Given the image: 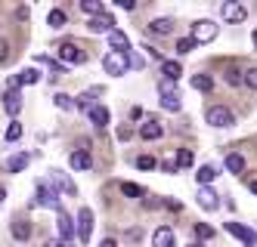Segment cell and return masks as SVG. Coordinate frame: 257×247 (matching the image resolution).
I'll use <instances>...</instances> for the list:
<instances>
[{
	"mask_svg": "<svg viewBox=\"0 0 257 247\" xmlns=\"http://www.w3.org/2000/svg\"><path fill=\"white\" fill-rule=\"evenodd\" d=\"M195 238L198 241H208V238H214V229H211V225H205V222H198L195 225Z\"/></svg>",
	"mask_w": 257,
	"mask_h": 247,
	"instance_id": "34",
	"label": "cell"
},
{
	"mask_svg": "<svg viewBox=\"0 0 257 247\" xmlns=\"http://www.w3.org/2000/svg\"><path fill=\"white\" fill-rule=\"evenodd\" d=\"M251 192H254V195H257V179H254V182H251Z\"/></svg>",
	"mask_w": 257,
	"mask_h": 247,
	"instance_id": "46",
	"label": "cell"
},
{
	"mask_svg": "<svg viewBox=\"0 0 257 247\" xmlns=\"http://www.w3.org/2000/svg\"><path fill=\"white\" fill-rule=\"evenodd\" d=\"M226 84L238 87V84H242V71H238V68H226Z\"/></svg>",
	"mask_w": 257,
	"mask_h": 247,
	"instance_id": "38",
	"label": "cell"
},
{
	"mask_svg": "<svg viewBox=\"0 0 257 247\" xmlns=\"http://www.w3.org/2000/svg\"><path fill=\"white\" fill-rule=\"evenodd\" d=\"M4 198H7V192H4V185H0V204H4Z\"/></svg>",
	"mask_w": 257,
	"mask_h": 247,
	"instance_id": "45",
	"label": "cell"
},
{
	"mask_svg": "<svg viewBox=\"0 0 257 247\" xmlns=\"http://www.w3.org/2000/svg\"><path fill=\"white\" fill-rule=\"evenodd\" d=\"M124 56H127V65H131V68H143L146 65V59H143V56H137L134 50H127Z\"/></svg>",
	"mask_w": 257,
	"mask_h": 247,
	"instance_id": "37",
	"label": "cell"
},
{
	"mask_svg": "<svg viewBox=\"0 0 257 247\" xmlns=\"http://www.w3.org/2000/svg\"><path fill=\"white\" fill-rule=\"evenodd\" d=\"M208 124L223 130V127H232V124H235V115H232L226 105H211V108H208Z\"/></svg>",
	"mask_w": 257,
	"mask_h": 247,
	"instance_id": "1",
	"label": "cell"
},
{
	"mask_svg": "<svg viewBox=\"0 0 257 247\" xmlns=\"http://www.w3.org/2000/svg\"><path fill=\"white\" fill-rule=\"evenodd\" d=\"M131 136H134V130H131V127H121V130H118V139H121V142H127Z\"/></svg>",
	"mask_w": 257,
	"mask_h": 247,
	"instance_id": "41",
	"label": "cell"
},
{
	"mask_svg": "<svg viewBox=\"0 0 257 247\" xmlns=\"http://www.w3.org/2000/svg\"><path fill=\"white\" fill-rule=\"evenodd\" d=\"M161 133H164V127H161L158 121H146V124L140 127V136H143V139H158Z\"/></svg>",
	"mask_w": 257,
	"mask_h": 247,
	"instance_id": "15",
	"label": "cell"
},
{
	"mask_svg": "<svg viewBox=\"0 0 257 247\" xmlns=\"http://www.w3.org/2000/svg\"><path fill=\"white\" fill-rule=\"evenodd\" d=\"M81 10H84L90 19H93V16H102V4H99V0H81Z\"/></svg>",
	"mask_w": 257,
	"mask_h": 247,
	"instance_id": "26",
	"label": "cell"
},
{
	"mask_svg": "<svg viewBox=\"0 0 257 247\" xmlns=\"http://www.w3.org/2000/svg\"><path fill=\"white\" fill-rule=\"evenodd\" d=\"M87 115H90V121H93L96 127H105V124H108V108H105V105H93V108H87Z\"/></svg>",
	"mask_w": 257,
	"mask_h": 247,
	"instance_id": "16",
	"label": "cell"
},
{
	"mask_svg": "<svg viewBox=\"0 0 257 247\" xmlns=\"http://www.w3.org/2000/svg\"><path fill=\"white\" fill-rule=\"evenodd\" d=\"M220 16H223L226 19V22H245V19H248V10L242 7V4H223V7H220Z\"/></svg>",
	"mask_w": 257,
	"mask_h": 247,
	"instance_id": "8",
	"label": "cell"
},
{
	"mask_svg": "<svg viewBox=\"0 0 257 247\" xmlns=\"http://www.w3.org/2000/svg\"><path fill=\"white\" fill-rule=\"evenodd\" d=\"M90 164H93L90 161V151H75V155H71V167L75 170H87Z\"/></svg>",
	"mask_w": 257,
	"mask_h": 247,
	"instance_id": "23",
	"label": "cell"
},
{
	"mask_svg": "<svg viewBox=\"0 0 257 247\" xmlns=\"http://www.w3.org/2000/svg\"><path fill=\"white\" fill-rule=\"evenodd\" d=\"M161 170H164V173H177V161H164Z\"/></svg>",
	"mask_w": 257,
	"mask_h": 247,
	"instance_id": "42",
	"label": "cell"
},
{
	"mask_svg": "<svg viewBox=\"0 0 257 247\" xmlns=\"http://www.w3.org/2000/svg\"><path fill=\"white\" fill-rule=\"evenodd\" d=\"M38 204H44V207H53V210H59V207H62V201H59V192H56V188H50L47 182H44V185H38Z\"/></svg>",
	"mask_w": 257,
	"mask_h": 247,
	"instance_id": "6",
	"label": "cell"
},
{
	"mask_svg": "<svg viewBox=\"0 0 257 247\" xmlns=\"http://www.w3.org/2000/svg\"><path fill=\"white\" fill-rule=\"evenodd\" d=\"M53 102H56V108H65V111H71V108H75V99H71V96H65V93H56V96H53Z\"/></svg>",
	"mask_w": 257,
	"mask_h": 247,
	"instance_id": "30",
	"label": "cell"
},
{
	"mask_svg": "<svg viewBox=\"0 0 257 247\" xmlns=\"http://www.w3.org/2000/svg\"><path fill=\"white\" fill-rule=\"evenodd\" d=\"M217 198H220V195L214 192V188H208V185L198 188V207H201V210H217V204H220Z\"/></svg>",
	"mask_w": 257,
	"mask_h": 247,
	"instance_id": "10",
	"label": "cell"
},
{
	"mask_svg": "<svg viewBox=\"0 0 257 247\" xmlns=\"http://www.w3.org/2000/svg\"><path fill=\"white\" fill-rule=\"evenodd\" d=\"M118 7H121V10H134L137 4H134V0H118Z\"/></svg>",
	"mask_w": 257,
	"mask_h": 247,
	"instance_id": "43",
	"label": "cell"
},
{
	"mask_svg": "<svg viewBox=\"0 0 257 247\" xmlns=\"http://www.w3.org/2000/svg\"><path fill=\"white\" fill-rule=\"evenodd\" d=\"M189 247H198V244H189Z\"/></svg>",
	"mask_w": 257,
	"mask_h": 247,
	"instance_id": "49",
	"label": "cell"
},
{
	"mask_svg": "<svg viewBox=\"0 0 257 247\" xmlns=\"http://www.w3.org/2000/svg\"><path fill=\"white\" fill-rule=\"evenodd\" d=\"M161 108L180 111V93H161Z\"/></svg>",
	"mask_w": 257,
	"mask_h": 247,
	"instance_id": "21",
	"label": "cell"
},
{
	"mask_svg": "<svg viewBox=\"0 0 257 247\" xmlns=\"http://www.w3.org/2000/svg\"><path fill=\"white\" fill-rule=\"evenodd\" d=\"M152 244L155 247H174V232L168 225H161V229H155V235H152Z\"/></svg>",
	"mask_w": 257,
	"mask_h": 247,
	"instance_id": "13",
	"label": "cell"
},
{
	"mask_svg": "<svg viewBox=\"0 0 257 247\" xmlns=\"http://www.w3.org/2000/svg\"><path fill=\"white\" fill-rule=\"evenodd\" d=\"M99 247H118V244H115V241H112V238H105V241H102V244H99Z\"/></svg>",
	"mask_w": 257,
	"mask_h": 247,
	"instance_id": "44",
	"label": "cell"
},
{
	"mask_svg": "<svg viewBox=\"0 0 257 247\" xmlns=\"http://www.w3.org/2000/svg\"><path fill=\"white\" fill-rule=\"evenodd\" d=\"M59 59L62 62H71V65H81V62H87V53L78 47V44H59Z\"/></svg>",
	"mask_w": 257,
	"mask_h": 247,
	"instance_id": "3",
	"label": "cell"
},
{
	"mask_svg": "<svg viewBox=\"0 0 257 247\" xmlns=\"http://www.w3.org/2000/svg\"><path fill=\"white\" fill-rule=\"evenodd\" d=\"M108 47H112V53H127L131 50V41H127V34L124 31H108Z\"/></svg>",
	"mask_w": 257,
	"mask_h": 247,
	"instance_id": "11",
	"label": "cell"
},
{
	"mask_svg": "<svg viewBox=\"0 0 257 247\" xmlns=\"http://www.w3.org/2000/svg\"><path fill=\"white\" fill-rule=\"evenodd\" d=\"M47 25H50V28H62V25H65V13H62V10H50Z\"/></svg>",
	"mask_w": 257,
	"mask_h": 247,
	"instance_id": "28",
	"label": "cell"
},
{
	"mask_svg": "<svg viewBox=\"0 0 257 247\" xmlns=\"http://www.w3.org/2000/svg\"><path fill=\"white\" fill-rule=\"evenodd\" d=\"M87 28L93 31V34H108V31H115V19L108 16V13H102V16H93Z\"/></svg>",
	"mask_w": 257,
	"mask_h": 247,
	"instance_id": "9",
	"label": "cell"
},
{
	"mask_svg": "<svg viewBox=\"0 0 257 247\" xmlns=\"http://www.w3.org/2000/svg\"><path fill=\"white\" fill-rule=\"evenodd\" d=\"M22 139V124H10L7 127V142H19Z\"/></svg>",
	"mask_w": 257,
	"mask_h": 247,
	"instance_id": "33",
	"label": "cell"
},
{
	"mask_svg": "<svg viewBox=\"0 0 257 247\" xmlns=\"http://www.w3.org/2000/svg\"><path fill=\"white\" fill-rule=\"evenodd\" d=\"M38 81H41V74L34 68H22L19 74H16V84H38Z\"/></svg>",
	"mask_w": 257,
	"mask_h": 247,
	"instance_id": "24",
	"label": "cell"
},
{
	"mask_svg": "<svg viewBox=\"0 0 257 247\" xmlns=\"http://www.w3.org/2000/svg\"><path fill=\"white\" fill-rule=\"evenodd\" d=\"M102 68H105V74H124L127 71V56L124 53H108L105 59H102Z\"/></svg>",
	"mask_w": 257,
	"mask_h": 247,
	"instance_id": "4",
	"label": "cell"
},
{
	"mask_svg": "<svg viewBox=\"0 0 257 247\" xmlns=\"http://www.w3.org/2000/svg\"><path fill=\"white\" fill-rule=\"evenodd\" d=\"M121 192H124L127 198H143V188H140L137 182H121Z\"/></svg>",
	"mask_w": 257,
	"mask_h": 247,
	"instance_id": "31",
	"label": "cell"
},
{
	"mask_svg": "<svg viewBox=\"0 0 257 247\" xmlns=\"http://www.w3.org/2000/svg\"><path fill=\"white\" fill-rule=\"evenodd\" d=\"M90 235H93V210H90V207H81V213H78V238L90 241Z\"/></svg>",
	"mask_w": 257,
	"mask_h": 247,
	"instance_id": "5",
	"label": "cell"
},
{
	"mask_svg": "<svg viewBox=\"0 0 257 247\" xmlns=\"http://www.w3.org/2000/svg\"><path fill=\"white\" fill-rule=\"evenodd\" d=\"M56 247H71V244H65V241H59V244H56Z\"/></svg>",
	"mask_w": 257,
	"mask_h": 247,
	"instance_id": "47",
	"label": "cell"
},
{
	"mask_svg": "<svg viewBox=\"0 0 257 247\" xmlns=\"http://www.w3.org/2000/svg\"><path fill=\"white\" fill-rule=\"evenodd\" d=\"M254 47H257V31H254Z\"/></svg>",
	"mask_w": 257,
	"mask_h": 247,
	"instance_id": "48",
	"label": "cell"
},
{
	"mask_svg": "<svg viewBox=\"0 0 257 247\" xmlns=\"http://www.w3.org/2000/svg\"><path fill=\"white\" fill-rule=\"evenodd\" d=\"M226 232L235 235V238H242L248 247H257V232H251L248 225H242V222H226Z\"/></svg>",
	"mask_w": 257,
	"mask_h": 247,
	"instance_id": "7",
	"label": "cell"
},
{
	"mask_svg": "<svg viewBox=\"0 0 257 247\" xmlns=\"http://www.w3.org/2000/svg\"><path fill=\"white\" fill-rule=\"evenodd\" d=\"M56 182H59V185L65 188V192H68V195H75V185H71V179H68V176H62V173H56Z\"/></svg>",
	"mask_w": 257,
	"mask_h": 247,
	"instance_id": "39",
	"label": "cell"
},
{
	"mask_svg": "<svg viewBox=\"0 0 257 247\" xmlns=\"http://www.w3.org/2000/svg\"><path fill=\"white\" fill-rule=\"evenodd\" d=\"M161 74H164V81H180V74H183V68H180V62H174V59H168V62H161Z\"/></svg>",
	"mask_w": 257,
	"mask_h": 247,
	"instance_id": "14",
	"label": "cell"
},
{
	"mask_svg": "<svg viewBox=\"0 0 257 247\" xmlns=\"http://www.w3.org/2000/svg\"><path fill=\"white\" fill-rule=\"evenodd\" d=\"M192 161H195V158H192L189 148H180V151H177V167H192Z\"/></svg>",
	"mask_w": 257,
	"mask_h": 247,
	"instance_id": "32",
	"label": "cell"
},
{
	"mask_svg": "<svg viewBox=\"0 0 257 247\" xmlns=\"http://www.w3.org/2000/svg\"><path fill=\"white\" fill-rule=\"evenodd\" d=\"M214 37H217V25L211 22V19H201V22L192 25V41L195 44H208V41H214Z\"/></svg>",
	"mask_w": 257,
	"mask_h": 247,
	"instance_id": "2",
	"label": "cell"
},
{
	"mask_svg": "<svg viewBox=\"0 0 257 247\" xmlns=\"http://www.w3.org/2000/svg\"><path fill=\"white\" fill-rule=\"evenodd\" d=\"M226 170L229 173H245V158L242 155H226Z\"/></svg>",
	"mask_w": 257,
	"mask_h": 247,
	"instance_id": "22",
	"label": "cell"
},
{
	"mask_svg": "<svg viewBox=\"0 0 257 247\" xmlns=\"http://www.w3.org/2000/svg\"><path fill=\"white\" fill-rule=\"evenodd\" d=\"M192 87H195L198 93H208V90L214 87V81L208 78V74H195V78H192Z\"/></svg>",
	"mask_w": 257,
	"mask_h": 247,
	"instance_id": "27",
	"label": "cell"
},
{
	"mask_svg": "<svg viewBox=\"0 0 257 247\" xmlns=\"http://www.w3.org/2000/svg\"><path fill=\"white\" fill-rule=\"evenodd\" d=\"M13 238H16V241H28V238H31V222H25V219L13 222Z\"/></svg>",
	"mask_w": 257,
	"mask_h": 247,
	"instance_id": "19",
	"label": "cell"
},
{
	"mask_svg": "<svg viewBox=\"0 0 257 247\" xmlns=\"http://www.w3.org/2000/svg\"><path fill=\"white\" fill-rule=\"evenodd\" d=\"M214 176H217V170H214L211 164H205V167H201V170H198V173H195V179H198V185H208V182H214Z\"/></svg>",
	"mask_w": 257,
	"mask_h": 247,
	"instance_id": "25",
	"label": "cell"
},
{
	"mask_svg": "<svg viewBox=\"0 0 257 247\" xmlns=\"http://www.w3.org/2000/svg\"><path fill=\"white\" fill-rule=\"evenodd\" d=\"M59 238H62L65 244L75 238V219H71L68 213H59Z\"/></svg>",
	"mask_w": 257,
	"mask_h": 247,
	"instance_id": "12",
	"label": "cell"
},
{
	"mask_svg": "<svg viewBox=\"0 0 257 247\" xmlns=\"http://www.w3.org/2000/svg\"><path fill=\"white\" fill-rule=\"evenodd\" d=\"M195 47H198V44L192 41V37H180V41H177V53H180V56H186V53H192Z\"/></svg>",
	"mask_w": 257,
	"mask_h": 247,
	"instance_id": "29",
	"label": "cell"
},
{
	"mask_svg": "<svg viewBox=\"0 0 257 247\" xmlns=\"http://www.w3.org/2000/svg\"><path fill=\"white\" fill-rule=\"evenodd\" d=\"M28 161H31L28 155H13V158H7V164H4V167H7V173H19V170H25V167H28Z\"/></svg>",
	"mask_w": 257,
	"mask_h": 247,
	"instance_id": "17",
	"label": "cell"
},
{
	"mask_svg": "<svg viewBox=\"0 0 257 247\" xmlns=\"http://www.w3.org/2000/svg\"><path fill=\"white\" fill-rule=\"evenodd\" d=\"M242 84L251 87V90H257V68H248V71L242 74Z\"/></svg>",
	"mask_w": 257,
	"mask_h": 247,
	"instance_id": "36",
	"label": "cell"
},
{
	"mask_svg": "<svg viewBox=\"0 0 257 247\" xmlns=\"http://www.w3.org/2000/svg\"><path fill=\"white\" fill-rule=\"evenodd\" d=\"M4 108L10 111V115L16 118V115H19V111H22V99H19V93H10V96L4 99Z\"/></svg>",
	"mask_w": 257,
	"mask_h": 247,
	"instance_id": "20",
	"label": "cell"
},
{
	"mask_svg": "<svg viewBox=\"0 0 257 247\" xmlns=\"http://www.w3.org/2000/svg\"><path fill=\"white\" fill-rule=\"evenodd\" d=\"M137 167H140V170H155L158 161H155L152 155H140V158H137Z\"/></svg>",
	"mask_w": 257,
	"mask_h": 247,
	"instance_id": "35",
	"label": "cell"
},
{
	"mask_svg": "<svg viewBox=\"0 0 257 247\" xmlns=\"http://www.w3.org/2000/svg\"><path fill=\"white\" fill-rule=\"evenodd\" d=\"M149 28H152V34H171L174 31V19H152Z\"/></svg>",
	"mask_w": 257,
	"mask_h": 247,
	"instance_id": "18",
	"label": "cell"
},
{
	"mask_svg": "<svg viewBox=\"0 0 257 247\" xmlns=\"http://www.w3.org/2000/svg\"><path fill=\"white\" fill-rule=\"evenodd\" d=\"M158 93H177V84L174 81H161L158 84Z\"/></svg>",
	"mask_w": 257,
	"mask_h": 247,
	"instance_id": "40",
	"label": "cell"
}]
</instances>
